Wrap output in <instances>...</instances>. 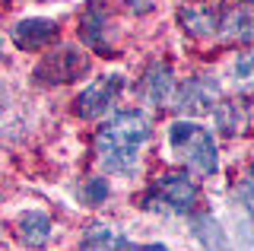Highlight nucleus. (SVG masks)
<instances>
[{"label": "nucleus", "mask_w": 254, "mask_h": 251, "mask_svg": "<svg viewBox=\"0 0 254 251\" xmlns=\"http://www.w3.org/2000/svg\"><path fill=\"white\" fill-rule=\"evenodd\" d=\"M153 140V118L140 108L118 112L95 134V156L108 175L133 178L140 169V150Z\"/></svg>", "instance_id": "f257e3e1"}, {"label": "nucleus", "mask_w": 254, "mask_h": 251, "mask_svg": "<svg viewBox=\"0 0 254 251\" xmlns=\"http://www.w3.org/2000/svg\"><path fill=\"white\" fill-rule=\"evenodd\" d=\"M169 143L194 175L210 178L219 172V153H216V140H213L210 127L188 121V118H178V121L169 124Z\"/></svg>", "instance_id": "f03ea898"}, {"label": "nucleus", "mask_w": 254, "mask_h": 251, "mask_svg": "<svg viewBox=\"0 0 254 251\" xmlns=\"http://www.w3.org/2000/svg\"><path fill=\"white\" fill-rule=\"evenodd\" d=\"M200 203V188L188 172H165L159 175L153 188L146 194V207L165 210V213H178V216H190Z\"/></svg>", "instance_id": "7ed1b4c3"}, {"label": "nucleus", "mask_w": 254, "mask_h": 251, "mask_svg": "<svg viewBox=\"0 0 254 251\" xmlns=\"http://www.w3.org/2000/svg\"><path fill=\"white\" fill-rule=\"evenodd\" d=\"M89 67H92V61L79 45H61V48L48 51L38 61L32 76H35L38 86H64V83H73L79 76H86Z\"/></svg>", "instance_id": "20e7f679"}, {"label": "nucleus", "mask_w": 254, "mask_h": 251, "mask_svg": "<svg viewBox=\"0 0 254 251\" xmlns=\"http://www.w3.org/2000/svg\"><path fill=\"white\" fill-rule=\"evenodd\" d=\"M115 13H111L108 3H102V0H89L86 3V10L79 13V35H83V42L89 45L92 51L99 54H108V58H115Z\"/></svg>", "instance_id": "39448f33"}, {"label": "nucleus", "mask_w": 254, "mask_h": 251, "mask_svg": "<svg viewBox=\"0 0 254 251\" xmlns=\"http://www.w3.org/2000/svg\"><path fill=\"white\" fill-rule=\"evenodd\" d=\"M219 99H222V89L213 76H188V80L175 86L172 105L188 118H200V115H213Z\"/></svg>", "instance_id": "423d86ee"}, {"label": "nucleus", "mask_w": 254, "mask_h": 251, "mask_svg": "<svg viewBox=\"0 0 254 251\" xmlns=\"http://www.w3.org/2000/svg\"><path fill=\"white\" fill-rule=\"evenodd\" d=\"M121 92H124V76L121 73H105V76H99V80H92L76 96L73 112H76V118H83V121H95V118H102L115 105Z\"/></svg>", "instance_id": "0eeeda50"}, {"label": "nucleus", "mask_w": 254, "mask_h": 251, "mask_svg": "<svg viewBox=\"0 0 254 251\" xmlns=\"http://www.w3.org/2000/svg\"><path fill=\"white\" fill-rule=\"evenodd\" d=\"M175 67L169 61H153L143 73V83H140V96L149 102L153 108H165L172 105V96H175Z\"/></svg>", "instance_id": "6e6552de"}, {"label": "nucleus", "mask_w": 254, "mask_h": 251, "mask_svg": "<svg viewBox=\"0 0 254 251\" xmlns=\"http://www.w3.org/2000/svg\"><path fill=\"white\" fill-rule=\"evenodd\" d=\"M10 38H13V45L19 51H45L48 45L58 38V22H54V19H45V16L19 19L10 29Z\"/></svg>", "instance_id": "1a4fd4ad"}, {"label": "nucleus", "mask_w": 254, "mask_h": 251, "mask_svg": "<svg viewBox=\"0 0 254 251\" xmlns=\"http://www.w3.org/2000/svg\"><path fill=\"white\" fill-rule=\"evenodd\" d=\"M216 32L222 42L232 45H254V0H245V3L232 6L226 16L219 19Z\"/></svg>", "instance_id": "9d476101"}, {"label": "nucleus", "mask_w": 254, "mask_h": 251, "mask_svg": "<svg viewBox=\"0 0 254 251\" xmlns=\"http://www.w3.org/2000/svg\"><path fill=\"white\" fill-rule=\"evenodd\" d=\"M51 232H54V223L42 210H26L16 219V239L26 248H45L51 242Z\"/></svg>", "instance_id": "9b49d317"}, {"label": "nucleus", "mask_w": 254, "mask_h": 251, "mask_svg": "<svg viewBox=\"0 0 254 251\" xmlns=\"http://www.w3.org/2000/svg\"><path fill=\"white\" fill-rule=\"evenodd\" d=\"M79 251H133V242L111 226L92 223L79 239Z\"/></svg>", "instance_id": "f8f14e48"}, {"label": "nucleus", "mask_w": 254, "mask_h": 251, "mask_svg": "<svg viewBox=\"0 0 254 251\" xmlns=\"http://www.w3.org/2000/svg\"><path fill=\"white\" fill-rule=\"evenodd\" d=\"M178 19H181V26H185V32L188 35H194V38H206V35H213L216 32V26H219V16L210 10V6H185V10L178 13Z\"/></svg>", "instance_id": "ddd939ff"}, {"label": "nucleus", "mask_w": 254, "mask_h": 251, "mask_svg": "<svg viewBox=\"0 0 254 251\" xmlns=\"http://www.w3.org/2000/svg\"><path fill=\"white\" fill-rule=\"evenodd\" d=\"M194 239L203 245V251H226V229L216 223L213 213H203L194 219Z\"/></svg>", "instance_id": "4468645a"}, {"label": "nucleus", "mask_w": 254, "mask_h": 251, "mask_svg": "<svg viewBox=\"0 0 254 251\" xmlns=\"http://www.w3.org/2000/svg\"><path fill=\"white\" fill-rule=\"evenodd\" d=\"M213 118H216L219 130H222L226 137H235L238 130H242V124H245V115H242V108H238V102H229V99H219V102H216Z\"/></svg>", "instance_id": "2eb2a0df"}, {"label": "nucleus", "mask_w": 254, "mask_h": 251, "mask_svg": "<svg viewBox=\"0 0 254 251\" xmlns=\"http://www.w3.org/2000/svg\"><path fill=\"white\" fill-rule=\"evenodd\" d=\"M232 80H235V86H238L242 92L254 96V45L235 58V64H232Z\"/></svg>", "instance_id": "dca6fc26"}, {"label": "nucleus", "mask_w": 254, "mask_h": 251, "mask_svg": "<svg viewBox=\"0 0 254 251\" xmlns=\"http://www.w3.org/2000/svg\"><path fill=\"white\" fill-rule=\"evenodd\" d=\"M235 200H238V210H242V216H245V229H248V239L254 242V175H248V182L238 188Z\"/></svg>", "instance_id": "f3484780"}, {"label": "nucleus", "mask_w": 254, "mask_h": 251, "mask_svg": "<svg viewBox=\"0 0 254 251\" xmlns=\"http://www.w3.org/2000/svg\"><path fill=\"white\" fill-rule=\"evenodd\" d=\"M83 197H86L89 207H99V203L108 197V182H105V178H89L86 188H83Z\"/></svg>", "instance_id": "a211bd4d"}, {"label": "nucleus", "mask_w": 254, "mask_h": 251, "mask_svg": "<svg viewBox=\"0 0 254 251\" xmlns=\"http://www.w3.org/2000/svg\"><path fill=\"white\" fill-rule=\"evenodd\" d=\"M133 251H169V248L159 245V242H153V245H133Z\"/></svg>", "instance_id": "6ab92c4d"}, {"label": "nucleus", "mask_w": 254, "mask_h": 251, "mask_svg": "<svg viewBox=\"0 0 254 251\" xmlns=\"http://www.w3.org/2000/svg\"><path fill=\"white\" fill-rule=\"evenodd\" d=\"M127 3H130V6H133V10H137V13H143V10H146V6H143L140 0H127Z\"/></svg>", "instance_id": "aec40b11"}, {"label": "nucleus", "mask_w": 254, "mask_h": 251, "mask_svg": "<svg viewBox=\"0 0 254 251\" xmlns=\"http://www.w3.org/2000/svg\"><path fill=\"white\" fill-rule=\"evenodd\" d=\"M0 51H3V42H0Z\"/></svg>", "instance_id": "412c9836"}, {"label": "nucleus", "mask_w": 254, "mask_h": 251, "mask_svg": "<svg viewBox=\"0 0 254 251\" xmlns=\"http://www.w3.org/2000/svg\"><path fill=\"white\" fill-rule=\"evenodd\" d=\"M0 3H3V0H0Z\"/></svg>", "instance_id": "4be33fe9"}]
</instances>
